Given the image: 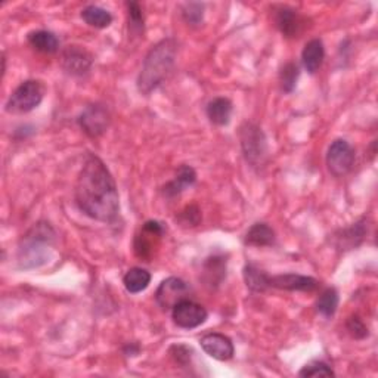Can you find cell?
Instances as JSON below:
<instances>
[{
  "label": "cell",
  "instance_id": "cell-1",
  "mask_svg": "<svg viewBox=\"0 0 378 378\" xmlns=\"http://www.w3.org/2000/svg\"><path fill=\"white\" fill-rule=\"evenodd\" d=\"M75 202L86 216L113 222L120 210L116 181L99 157L89 154L75 182Z\"/></svg>",
  "mask_w": 378,
  "mask_h": 378
},
{
  "label": "cell",
  "instance_id": "cell-2",
  "mask_svg": "<svg viewBox=\"0 0 378 378\" xmlns=\"http://www.w3.org/2000/svg\"><path fill=\"white\" fill-rule=\"evenodd\" d=\"M176 54L178 43L173 39H164L152 46L138 77V89L142 94H150L164 82L175 66Z\"/></svg>",
  "mask_w": 378,
  "mask_h": 378
},
{
  "label": "cell",
  "instance_id": "cell-3",
  "mask_svg": "<svg viewBox=\"0 0 378 378\" xmlns=\"http://www.w3.org/2000/svg\"><path fill=\"white\" fill-rule=\"evenodd\" d=\"M55 232L49 224L39 222L31 228L20 243L18 260L23 267H37L49 259Z\"/></svg>",
  "mask_w": 378,
  "mask_h": 378
},
{
  "label": "cell",
  "instance_id": "cell-4",
  "mask_svg": "<svg viewBox=\"0 0 378 378\" xmlns=\"http://www.w3.org/2000/svg\"><path fill=\"white\" fill-rule=\"evenodd\" d=\"M241 150L247 163L260 169L267 160V140L263 130L253 123H244L240 129Z\"/></svg>",
  "mask_w": 378,
  "mask_h": 378
},
{
  "label": "cell",
  "instance_id": "cell-5",
  "mask_svg": "<svg viewBox=\"0 0 378 378\" xmlns=\"http://www.w3.org/2000/svg\"><path fill=\"white\" fill-rule=\"evenodd\" d=\"M46 87L39 80H27L12 92L6 102V111L13 114H24L33 111L43 101Z\"/></svg>",
  "mask_w": 378,
  "mask_h": 378
},
{
  "label": "cell",
  "instance_id": "cell-6",
  "mask_svg": "<svg viewBox=\"0 0 378 378\" xmlns=\"http://www.w3.org/2000/svg\"><path fill=\"white\" fill-rule=\"evenodd\" d=\"M327 169L331 175L341 178L352 170L355 163V150L348 140L337 139L329 145L327 152Z\"/></svg>",
  "mask_w": 378,
  "mask_h": 378
},
{
  "label": "cell",
  "instance_id": "cell-7",
  "mask_svg": "<svg viewBox=\"0 0 378 378\" xmlns=\"http://www.w3.org/2000/svg\"><path fill=\"white\" fill-rule=\"evenodd\" d=\"M209 313L201 305L185 298L171 309V319L179 328L193 329L207 321Z\"/></svg>",
  "mask_w": 378,
  "mask_h": 378
},
{
  "label": "cell",
  "instance_id": "cell-8",
  "mask_svg": "<svg viewBox=\"0 0 378 378\" xmlns=\"http://www.w3.org/2000/svg\"><path fill=\"white\" fill-rule=\"evenodd\" d=\"M109 120H111V116L105 105L92 104L83 109V113L78 117V124L86 135L98 138L108 129Z\"/></svg>",
  "mask_w": 378,
  "mask_h": 378
},
{
  "label": "cell",
  "instance_id": "cell-9",
  "mask_svg": "<svg viewBox=\"0 0 378 378\" xmlns=\"http://www.w3.org/2000/svg\"><path fill=\"white\" fill-rule=\"evenodd\" d=\"M164 235V226L155 220H150L140 229V233L135 238V253L140 259H151L154 250L159 245L161 236Z\"/></svg>",
  "mask_w": 378,
  "mask_h": 378
},
{
  "label": "cell",
  "instance_id": "cell-10",
  "mask_svg": "<svg viewBox=\"0 0 378 378\" xmlns=\"http://www.w3.org/2000/svg\"><path fill=\"white\" fill-rule=\"evenodd\" d=\"M188 294H189L188 284L181 278L170 276L160 284L159 290H157L155 298H157V303L166 310V309H173L179 302L185 300Z\"/></svg>",
  "mask_w": 378,
  "mask_h": 378
},
{
  "label": "cell",
  "instance_id": "cell-11",
  "mask_svg": "<svg viewBox=\"0 0 378 378\" xmlns=\"http://www.w3.org/2000/svg\"><path fill=\"white\" fill-rule=\"evenodd\" d=\"M62 68L71 75H85L92 67V55L80 46H68L62 52Z\"/></svg>",
  "mask_w": 378,
  "mask_h": 378
},
{
  "label": "cell",
  "instance_id": "cell-12",
  "mask_svg": "<svg viewBox=\"0 0 378 378\" xmlns=\"http://www.w3.org/2000/svg\"><path fill=\"white\" fill-rule=\"evenodd\" d=\"M200 344L204 352L217 360H229L233 358L235 353L232 340L228 336L220 333L206 334L200 340Z\"/></svg>",
  "mask_w": 378,
  "mask_h": 378
},
{
  "label": "cell",
  "instance_id": "cell-13",
  "mask_svg": "<svg viewBox=\"0 0 378 378\" xmlns=\"http://www.w3.org/2000/svg\"><path fill=\"white\" fill-rule=\"evenodd\" d=\"M318 281L312 276H303L295 274H286V275H276L269 278V286L278 290H287V291H303L312 293L318 288Z\"/></svg>",
  "mask_w": 378,
  "mask_h": 378
},
{
  "label": "cell",
  "instance_id": "cell-14",
  "mask_svg": "<svg viewBox=\"0 0 378 378\" xmlns=\"http://www.w3.org/2000/svg\"><path fill=\"white\" fill-rule=\"evenodd\" d=\"M275 23L284 36L297 37L303 28L305 20L298 15L297 11L288 6H281L275 11Z\"/></svg>",
  "mask_w": 378,
  "mask_h": 378
},
{
  "label": "cell",
  "instance_id": "cell-15",
  "mask_svg": "<svg viewBox=\"0 0 378 378\" xmlns=\"http://www.w3.org/2000/svg\"><path fill=\"white\" fill-rule=\"evenodd\" d=\"M367 220L362 219L359 222L353 224L350 228L348 229H341L334 236H336V247L339 250H352L355 247H358L362 241H364L365 235L368 232V226Z\"/></svg>",
  "mask_w": 378,
  "mask_h": 378
},
{
  "label": "cell",
  "instance_id": "cell-16",
  "mask_svg": "<svg viewBox=\"0 0 378 378\" xmlns=\"http://www.w3.org/2000/svg\"><path fill=\"white\" fill-rule=\"evenodd\" d=\"M197 181V173L191 166H181L176 171V176L164 186V195L175 198L181 195L185 189L191 188Z\"/></svg>",
  "mask_w": 378,
  "mask_h": 378
},
{
  "label": "cell",
  "instance_id": "cell-17",
  "mask_svg": "<svg viewBox=\"0 0 378 378\" xmlns=\"http://www.w3.org/2000/svg\"><path fill=\"white\" fill-rule=\"evenodd\" d=\"M325 58V49H324V43L319 39H313L306 43L305 49L302 52V62L303 67L307 73L315 74L317 73Z\"/></svg>",
  "mask_w": 378,
  "mask_h": 378
},
{
  "label": "cell",
  "instance_id": "cell-18",
  "mask_svg": "<svg viewBox=\"0 0 378 378\" xmlns=\"http://www.w3.org/2000/svg\"><path fill=\"white\" fill-rule=\"evenodd\" d=\"M207 117L216 126H226L232 117V102L228 98H214L207 105Z\"/></svg>",
  "mask_w": 378,
  "mask_h": 378
},
{
  "label": "cell",
  "instance_id": "cell-19",
  "mask_svg": "<svg viewBox=\"0 0 378 378\" xmlns=\"http://www.w3.org/2000/svg\"><path fill=\"white\" fill-rule=\"evenodd\" d=\"M245 244L253 247H269L275 244V232L266 224H255L245 233Z\"/></svg>",
  "mask_w": 378,
  "mask_h": 378
},
{
  "label": "cell",
  "instance_id": "cell-20",
  "mask_svg": "<svg viewBox=\"0 0 378 378\" xmlns=\"http://www.w3.org/2000/svg\"><path fill=\"white\" fill-rule=\"evenodd\" d=\"M27 39H28V43L42 54H55L59 47V42L56 36L51 33V31H46V30L31 31V33H28Z\"/></svg>",
  "mask_w": 378,
  "mask_h": 378
},
{
  "label": "cell",
  "instance_id": "cell-21",
  "mask_svg": "<svg viewBox=\"0 0 378 378\" xmlns=\"http://www.w3.org/2000/svg\"><path fill=\"white\" fill-rule=\"evenodd\" d=\"M123 284L126 290L130 294L142 293L144 290H147L151 284V274L147 269H142V267H132V269L126 272Z\"/></svg>",
  "mask_w": 378,
  "mask_h": 378
},
{
  "label": "cell",
  "instance_id": "cell-22",
  "mask_svg": "<svg viewBox=\"0 0 378 378\" xmlns=\"http://www.w3.org/2000/svg\"><path fill=\"white\" fill-rule=\"evenodd\" d=\"M226 276V260L222 257L213 256L210 257L206 264H204V279H206L207 286H219Z\"/></svg>",
  "mask_w": 378,
  "mask_h": 378
},
{
  "label": "cell",
  "instance_id": "cell-23",
  "mask_svg": "<svg viewBox=\"0 0 378 378\" xmlns=\"http://www.w3.org/2000/svg\"><path fill=\"white\" fill-rule=\"evenodd\" d=\"M82 18L87 25L94 27V28H106L113 23L111 13H109L106 9L94 6V5L86 6L82 11Z\"/></svg>",
  "mask_w": 378,
  "mask_h": 378
},
{
  "label": "cell",
  "instance_id": "cell-24",
  "mask_svg": "<svg viewBox=\"0 0 378 378\" xmlns=\"http://www.w3.org/2000/svg\"><path fill=\"white\" fill-rule=\"evenodd\" d=\"M269 278L271 276H267L263 271H260L259 267L253 264H247L244 267V281L251 291L263 293L264 290L269 288Z\"/></svg>",
  "mask_w": 378,
  "mask_h": 378
},
{
  "label": "cell",
  "instance_id": "cell-25",
  "mask_svg": "<svg viewBox=\"0 0 378 378\" xmlns=\"http://www.w3.org/2000/svg\"><path fill=\"white\" fill-rule=\"evenodd\" d=\"M339 307V293L336 288H327L318 298L317 310L325 318L334 317Z\"/></svg>",
  "mask_w": 378,
  "mask_h": 378
},
{
  "label": "cell",
  "instance_id": "cell-26",
  "mask_svg": "<svg viewBox=\"0 0 378 378\" xmlns=\"http://www.w3.org/2000/svg\"><path fill=\"white\" fill-rule=\"evenodd\" d=\"M128 13H129V33L138 37L144 33V13H142L140 5L136 2H129Z\"/></svg>",
  "mask_w": 378,
  "mask_h": 378
},
{
  "label": "cell",
  "instance_id": "cell-27",
  "mask_svg": "<svg viewBox=\"0 0 378 378\" xmlns=\"http://www.w3.org/2000/svg\"><path fill=\"white\" fill-rule=\"evenodd\" d=\"M298 75H300V68H298V66L294 64V62H288V64L284 66L281 75H279L282 90L291 93L297 85Z\"/></svg>",
  "mask_w": 378,
  "mask_h": 378
},
{
  "label": "cell",
  "instance_id": "cell-28",
  "mask_svg": "<svg viewBox=\"0 0 378 378\" xmlns=\"http://www.w3.org/2000/svg\"><path fill=\"white\" fill-rule=\"evenodd\" d=\"M183 20L189 25H200L204 18V5L202 4H185L182 6Z\"/></svg>",
  "mask_w": 378,
  "mask_h": 378
},
{
  "label": "cell",
  "instance_id": "cell-29",
  "mask_svg": "<svg viewBox=\"0 0 378 378\" xmlns=\"http://www.w3.org/2000/svg\"><path fill=\"white\" fill-rule=\"evenodd\" d=\"M298 375L300 377H334V371L331 370L325 362L315 360L305 365L303 370L298 372Z\"/></svg>",
  "mask_w": 378,
  "mask_h": 378
},
{
  "label": "cell",
  "instance_id": "cell-30",
  "mask_svg": "<svg viewBox=\"0 0 378 378\" xmlns=\"http://www.w3.org/2000/svg\"><path fill=\"white\" fill-rule=\"evenodd\" d=\"M346 328H348L349 334L356 340H362L368 337V328L364 324V321L358 317V315H353V317L348 319V322H346Z\"/></svg>",
  "mask_w": 378,
  "mask_h": 378
},
{
  "label": "cell",
  "instance_id": "cell-31",
  "mask_svg": "<svg viewBox=\"0 0 378 378\" xmlns=\"http://www.w3.org/2000/svg\"><path fill=\"white\" fill-rule=\"evenodd\" d=\"M179 222L182 226H197L201 222V212L197 206H188L179 214Z\"/></svg>",
  "mask_w": 378,
  "mask_h": 378
},
{
  "label": "cell",
  "instance_id": "cell-32",
  "mask_svg": "<svg viewBox=\"0 0 378 378\" xmlns=\"http://www.w3.org/2000/svg\"><path fill=\"white\" fill-rule=\"evenodd\" d=\"M170 353L173 358H175L176 362H179L181 365H185L186 362L191 360L193 350L186 348V346H183V344H179V346H173V348L170 349Z\"/></svg>",
  "mask_w": 378,
  "mask_h": 378
},
{
  "label": "cell",
  "instance_id": "cell-33",
  "mask_svg": "<svg viewBox=\"0 0 378 378\" xmlns=\"http://www.w3.org/2000/svg\"><path fill=\"white\" fill-rule=\"evenodd\" d=\"M124 352H126V355H128V356H136L139 353V346L135 344V343H130V344L126 346Z\"/></svg>",
  "mask_w": 378,
  "mask_h": 378
}]
</instances>
